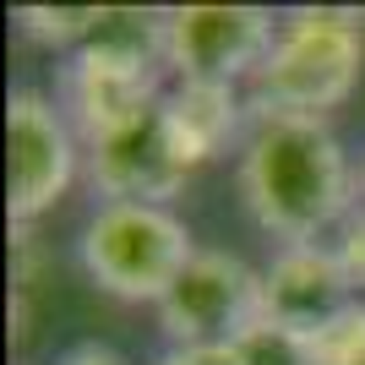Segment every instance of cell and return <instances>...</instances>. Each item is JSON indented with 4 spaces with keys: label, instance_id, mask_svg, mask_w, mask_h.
<instances>
[{
    "label": "cell",
    "instance_id": "cell-1",
    "mask_svg": "<svg viewBox=\"0 0 365 365\" xmlns=\"http://www.w3.org/2000/svg\"><path fill=\"white\" fill-rule=\"evenodd\" d=\"M235 185L251 224L278 245H311L327 229L354 213L360 169L327 120L305 115H251L240 153H235Z\"/></svg>",
    "mask_w": 365,
    "mask_h": 365
},
{
    "label": "cell",
    "instance_id": "cell-2",
    "mask_svg": "<svg viewBox=\"0 0 365 365\" xmlns=\"http://www.w3.org/2000/svg\"><path fill=\"white\" fill-rule=\"evenodd\" d=\"M164 11L98 6L88 44L61 66V109L82 142L137 120L164 98Z\"/></svg>",
    "mask_w": 365,
    "mask_h": 365
},
{
    "label": "cell",
    "instance_id": "cell-3",
    "mask_svg": "<svg viewBox=\"0 0 365 365\" xmlns=\"http://www.w3.org/2000/svg\"><path fill=\"white\" fill-rule=\"evenodd\" d=\"M365 71V11L349 6H294L278 16L273 49L245 82L251 115L327 120L344 109Z\"/></svg>",
    "mask_w": 365,
    "mask_h": 365
},
{
    "label": "cell",
    "instance_id": "cell-4",
    "mask_svg": "<svg viewBox=\"0 0 365 365\" xmlns=\"http://www.w3.org/2000/svg\"><path fill=\"white\" fill-rule=\"evenodd\" d=\"M82 273L115 300L158 305L169 284L197 257V240L180 213L153 202H98L76 235Z\"/></svg>",
    "mask_w": 365,
    "mask_h": 365
},
{
    "label": "cell",
    "instance_id": "cell-5",
    "mask_svg": "<svg viewBox=\"0 0 365 365\" xmlns=\"http://www.w3.org/2000/svg\"><path fill=\"white\" fill-rule=\"evenodd\" d=\"M278 16L267 6H169L164 11V71L175 82L245 88L267 61Z\"/></svg>",
    "mask_w": 365,
    "mask_h": 365
},
{
    "label": "cell",
    "instance_id": "cell-6",
    "mask_svg": "<svg viewBox=\"0 0 365 365\" xmlns=\"http://www.w3.org/2000/svg\"><path fill=\"white\" fill-rule=\"evenodd\" d=\"M6 153H11V224H38L71 191L82 164V137L71 131L61 98L44 88H16L6 98Z\"/></svg>",
    "mask_w": 365,
    "mask_h": 365
},
{
    "label": "cell",
    "instance_id": "cell-7",
    "mask_svg": "<svg viewBox=\"0 0 365 365\" xmlns=\"http://www.w3.org/2000/svg\"><path fill=\"white\" fill-rule=\"evenodd\" d=\"M251 322H262V273L213 245H197L185 273L158 300V327L169 333V349L229 344Z\"/></svg>",
    "mask_w": 365,
    "mask_h": 365
},
{
    "label": "cell",
    "instance_id": "cell-8",
    "mask_svg": "<svg viewBox=\"0 0 365 365\" xmlns=\"http://www.w3.org/2000/svg\"><path fill=\"white\" fill-rule=\"evenodd\" d=\"M82 164H88V180L104 202H153V207H169L185 191V180L197 175L169 131L164 98L142 109L137 120L82 142Z\"/></svg>",
    "mask_w": 365,
    "mask_h": 365
},
{
    "label": "cell",
    "instance_id": "cell-9",
    "mask_svg": "<svg viewBox=\"0 0 365 365\" xmlns=\"http://www.w3.org/2000/svg\"><path fill=\"white\" fill-rule=\"evenodd\" d=\"M360 294L349 289V278L338 267L333 240L311 245H278L273 262L262 267V322H278L289 333H317L327 317H338Z\"/></svg>",
    "mask_w": 365,
    "mask_h": 365
},
{
    "label": "cell",
    "instance_id": "cell-10",
    "mask_svg": "<svg viewBox=\"0 0 365 365\" xmlns=\"http://www.w3.org/2000/svg\"><path fill=\"white\" fill-rule=\"evenodd\" d=\"M169 131L191 158V169L224 158L229 148L240 153L245 131H251V98L245 88H224V82H175L164 93Z\"/></svg>",
    "mask_w": 365,
    "mask_h": 365
},
{
    "label": "cell",
    "instance_id": "cell-11",
    "mask_svg": "<svg viewBox=\"0 0 365 365\" xmlns=\"http://www.w3.org/2000/svg\"><path fill=\"white\" fill-rule=\"evenodd\" d=\"M11 22H16V33H22L28 44L76 55V49L88 44L93 22H98V6H16Z\"/></svg>",
    "mask_w": 365,
    "mask_h": 365
},
{
    "label": "cell",
    "instance_id": "cell-12",
    "mask_svg": "<svg viewBox=\"0 0 365 365\" xmlns=\"http://www.w3.org/2000/svg\"><path fill=\"white\" fill-rule=\"evenodd\" d=\"M44 267H49V251L38 245L33 224H11V333L16 338L33 322V300L44 289Z\"/></svg>",
    "mask_w": 365,
    "mask_h": 365
},
{
    "label": "cell",
    "instance_id": "cell-13",
    "mask_svg": "<svg viewBox=\"0 0 365 365\" xmlns=\"http://www.w3.org/2000/svg\"><path fill=\"white\" fill-rule=\"evenodd\" d=\"M311 365H365V300H349L317 333H305Z\"/></svg>",
    "mask_w": 365,
    "mask_h": 365
},
{
    "label": "cell",
    "instance_id": "cell-14",
    "mask_svg": "<svg viewBox=\"0 0 365 365\" xmlns=\"http://www.w3.org/2000/svg\"><path fill=\"white\" fill-rule=\"evenodd\" d=\"M229 360L235 365H311L305 338L278 327V322H251L245 333L229 338Z\"/></svg>",
    "mask_w": 365,
    "mask_h": 365
},
{
    "label": "cell",
    "instance_id": "cell-15",
    "mask_svg": "<svg viewBox=\"0 0 365 365\" xmlns=\"http://www.w3.org/2000/svg\"><path fill=\"white\" fill-rule=\"evenodd\" d=\"M333 251H338V267L349 278V289L365 294V207H354L333 235Z\"/></svg>",
    "mask_w": 365,
    "mask_h": 365
},
{
    "label": "cell",
    "instance_id": "cell-16",
    "mask_svg": "<svg viewBox=\"0 0 365 365\" xmlns=\"http://www.w3.org/2000/svg\"><path fill=\"white\" fill-rule=\"evenodd\" d=\"M158 365H235L229 344H202V349H169Z\"/></svg>",
    "mask_w": 365,
    "mask_h": 365
},
{
    "label": "cell",
    "instance_id": "cell-17",
    "mask_svg": "<svg viewBox=\"0 0 365 365\" xmlns=\"http://www.w3.org/2000/svg\"><path fill=\"white\" fill-rule=\"evenodd\" d=\"M61 365H125V354H115L109 344H76L61 354Z\"/></svg>",
    "mask_w": 365,
    "mask_h": 365
},
{
    "label": "cell",
    "instance_id": "cell-18",
    "mask_svg": "<svg viewBox=\"0 0 365 365\" xmlns=\"http://www.w3.org/2000/svg\"><path fill=\"white\" fill-rule=\"evenodd\" d=\"M360 207H365V153H360Z\"/></svg>",
    "mask_w": 365,
    "mask_h": 365
}]
</instances>
